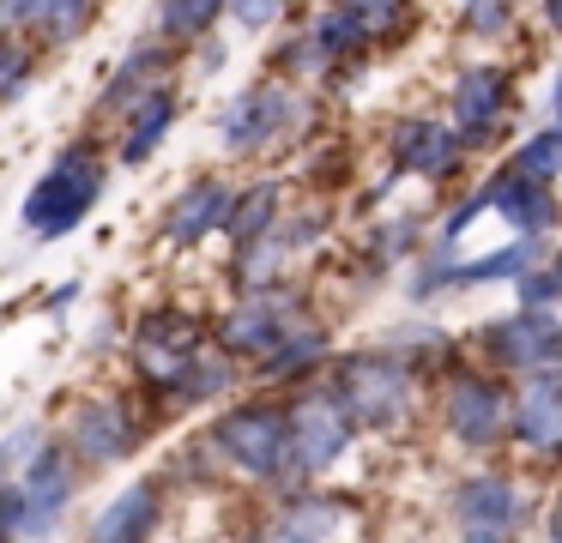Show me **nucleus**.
I'll return each instance as SVG.
<instances>
[{
  "instance_id": "1",
  "label": "nucleus",
  "mask_w": 562,
  "mask_h": 543,
  "mask_svg": "<svg viewBox=\"0 0 562 543\" xmlns=\"http://www.w3.org/2000/svg\"><path fill=\"white\" fill-rule=\"evenodd\" d=\"M134 362L158 393L170 398H206L224 393V357H206V338L188 314H151L134 338Z\"/></svg>"
},
{
  "instance_id": "2",
  "label": "nucleus",
  "mask_w": 562,
  "mask_h": 543,
  "mask_svg": "<svg viewBox=\"0 0 562 543\" xmlns=\"http://www.w3.org/2000/svg\"><path fill=\"white\" fill-rule=\"evenodd\" d=\"M98 193H103V157L91 151V145H67V151L49 163V176L31 188V200H25V229H31L37 241L74 236V229L86 224V212L98 205Z\"/></svg>"
},
{
  "instance_id": "3",
  "label": "nucleus",
  "mask_w": 562,
  "mask_h": 543,
  "mask_svg": "<svg viewBox=\"0 0 562 543\" xmlns=\"http://www.w3.org/2000/svg\"><path fill=\"white\" fill-rule=\"evenodd\" d=\"M212 446L231 459L236 471L272 483L291 471V429H284V410L279 405H236L212 422Z\"/></svg>"
},
{
  "instance_id": "4",
  "label": "nucleus",
  "mask_w": 562,
  "mask_h": 543,
  "mask_svg": "<svg viewBox=\"0 0 562 543\" xmlns=\"http://www.w3.org/2000/svg\"><path fill=\"white\" fill-rule=\"evenodd\" d=\"M351 422H369V429H393V422L412 410V369L400 357H351L339 369V386H333Z\"/></svg>"
},
{
  "instance_id": "5",
  "label": "nucleus",
  "mask_w": 562,
  "mask_h": 543,
  "mask_svg": "<svg viewBox=\"0 0 562 543\" xmlns=\"http://www.w3.org/2000/svg\"><path fill=\"white\" fill-rule=\"evenodd\" d=\"M284 429H291V471H327L351 446L357 422L333 393H303L284 410Z\"/></svg>"
},
{
  "instance_id": "6",
  "label": "nucleus",
  "mask_w": 562,
  "mask_h": 543,
  "mask_svg": "<svg viewBox=\"0 0 562 543\" xmlns=\"http://www.w3.org/2000/svg\"><path fill=\"white\" fill-rule=\"evenodd\" d=\"M484 350L496 357V369H514V374L550 369V362H562V320H550L538 302H526L520 314H508V320L490 326Z\"/></svg>"
},
{
  "instance_id": "7",
  "label": "nucleus",
  "mask_w": 562,
  "mask_h": 543,
  "mask_svg": "<svg viewBox=\"0 0 562 543\" xmlns=\"http://www.w3.org/2000/svg\"><path fill=\"white\" fill-rule=\"evenodd\" d=\"M508 429L520 446H532L544 459H562V362L532 369L520 381V398L508 405Z\"/></svg>"
},
{
  "instance_id": "8",
  "label": "nucleus",
  "mask_w": 562,
  "mask_h": 543,
  "mask_svg": "<svg viewBox=\"0 0 562 543\" xmlns=\"http://www.w3.org/2000/svg\"><path fill=\"white\" fill-rule=\"evenodd\" d=\"M441 417H448L453 441H465V446H496L502 434H508V393H502L490 374H453Z\"/></svg>"
},
{
  "instance_id": "9",
  "label": "nucleus",
  "mask_w": 562,
  "mask_h": 543,
  "mask_svg": "<svg viewBox=\"0 0 562 543\" xmlns=\"http://www.w3.org/2000/svg\"><path fill=\"white\" fill-rule=\"evenodd\" d=\"M139 446V422L122 398H91L74 410V429H67V453L86 459V465H115Z\"/></svg>"
},
{
  "instance_id": "10",
  "label": "nucleus",
  "mask_w": 562,
  "mask_h": 543,
  "mask_svg": "<svg viewBox=\"0 0 562 543\" xmlns=\"http://www.w3.org/2000/svg\"><path fill=\"white\" fill-rule=\"evenodd\" d=\"M67 495H74V453L43 441L37 453L19 465V507H25V531H49L61 519Z\"/></svg>"
},
{
  "instance_id": "11",
  "label": "nucleus",
  "mask_w": 562,
  "mask_h": 543,
  "mask_svg": "<svg viewBox=\"0 0 562 543\" xmlns=\"http://www.w3.org/2000/svg\"><path fill=\"white\" fill-rule=\"evenodd\" d=\"M453 519H460L465 538H508L514 519H520V495H514L508 477L496 471H477L453 489Z\"/></svg>"
},
{
  "instance_id": "12",
  "label": "nucleus",
  "mask_w": 562,
  "mask_h": 543,
  "mask_svg": "<svg viewBox=\"0 0 562 543\" xmlns=\"http://www.w3.org/2000/svg\"><path fill=\"white\" fill-rule=\"evenodd\" d=\"M291 326H296V308H291V302H284V296H267V290H260L255 302H243V308L224 314L218 344L231 350V357H255V362H260L284 332H291Z\"/></svg>"
},
{
  "instance_id": "13",
  "label": "nucleus",
  "mask_w": 562,
  "mask_h": 543,
  "mask_svg": "<svg viewBox=\"0 0 562 543\" xmlns=\"http://www.w3.org/2000/svg\"><path fill=\"white\" fill-rule=\"evenodd\" d=\"M453 133H460L465 145H484L490 133H496V121L508 115V72L496 67H472L460 84H453Z\"/></svg>"
},
{
  "instance_id": "14",
  "label": "nucleus",
  "mask_w": 562,
  "mask_h": 543,
  "mask_svg": "<svg viewBox=\"0 0 562 543\" xmlns=\"http://www.w3.org/2000/svg\"><path fill=\"white\" fill-rule=\"evenodd\" d=\"M284 121H291V97L279 84H255V91H243L224 109V145L231 151H260Z\"/></svg>"
},
{
  "instance_id": "15",
  "label": "nucleus",
  "mask_w": 562,
  "mask_h": 543,
  "mask_svg": "<svg viewBox=\"0 0 562 543\" xmlns=\"http://www.w3.org/2000/svg\"><path fill=\"white\" fill-rule=\"evenodd\" d=\"M484 212H496L508 229L520 236H538V229L557 224V200H550L544 181H520V176H502L496 188L484 193Z\"/></svg>"
},
{
  "instance_id": "16",
  "label": "nucleus",
  "mask_w": 562,
  "mask_h": 543,
  "mask_svg": "<svg viewBox=\"0 0 562 543\" xmlns=\"http://www.w3.org/2000/svg\"><path fill=\"white\" fill-rule=\"evenodd\" d=\"M224 205H231V193H224L218 181H188L182 200L164 212V236H170L176 248H194V241H206L212 229L224 224Z\"/></svg>"
},
{
  "instance_id": "17",
  "label": "nucleus",
  "mask_w": 562,
  "mask_h": 543,
  "mask_svg": "<svg viewBox=\"0 0 562 543\" xmlns=\"http://www.w3.org/2000/svg\"><path fill=\"white\" fill-rule=\"evenodd\" d=\"M393 157H400V169H412V176H448L453 157H460V133L441 127V121H405V127L393 133Z\"/></svg>"
},
{
  "instance_id": "18",
  "label": "nucleus",
  "mask_w": 562,
  "mask_h": 543,
  "mask_svg": "<svg viewBox=\"0 0 562 543\" xmlns=\"http://www.w3.org/2000/svg\"><path fill=\"white\" fill-rule=\"evenodd\" d=\"M151 525H158V489H151V483H127V489L115 495L98 519H91V538L134 543V538H146Z\"/></svg>"
},
{
  "instance_id": "19",
  "label": "nucleus",
  "mask_w": 562,
  "mask_h": 543,
  "mask_svg": "<svg viewBox=\"0 0 562 543\" xmlns=\"http://www.w3.org/2000/svg\"><path fill=\"white\" fill-rule=\"evenodd\" d=\"M170 121H176V97L151 84V91L139 97L134 121H127V139H122V163H146V157H151V151H158V145H164V133H170Z\"/></svg>"
},
{
  "instance_id": "20",
  "label": "nucleus",
  "mask_w": 562,
  "mask_h": 543,
  "mask_svg": "<svg viewBox=\"0 0 562 543\" xmlns=\"http://www.w3.org/2000/svg\"><path fill=\"white\" fill-rule=\"evenodd\" d=\"M321 357H327V332H321V326H303V320H296L291 332H284L279 344L260 357V374H267V381H291V374H303L308 362H321Z\"/></svg>"
},
{
  "instance_id": "21",
  "label": "nucleus",
  "mask_w": 562,
  "mask_h": 543,
  "mask_svg": "<svg viewBox=\"0 0 562 543\" xmlns=\"http://www.w3.org/2000/svg\"><path fill=\"white\" fill-rule=\"evenodd\" d=\"M272 212H279V188H272V181H260V188H248L236 205H224V224L218 229H231L243 248H255V241L272 236Z\"/></svg>"
},
{
  "instance_id": "22",
  "label": "nucleus",
  "mask_w": 562,
  "mask_h": 543,
  "mask_svg": "<svg viewBox=\"0 0 562 543\" xmlns=\"http://www.w3.org/2000/svg\"><path fill=\"white\" fill-rule=\"evenodd\" d=\"M345 525H351L345 501H296L291 519L272 525V538H333V531H345Z\"/></svg>"
},
{
  "instance_id": "23",
  "label": "nucleus",
  "mask_w": 562,
  "mask_h": 543,
  "mask_svg": "<svg viewBox=\"0 0 562 543\" xmlns=\"http://www.w3.org/2000/svg\"><path fill=\"white\" fill-rule=\"evenodd\" d=\"M508 176H520V181H550V176H562V127L532 133V139L514 151Z\"/></svg>"
},
{
  "instance_id": "24",
  "label": "nucleus",
  "mask_w": 562,
  "mask_h": 543,
  "mask_svg": "<svg viewBox=\"0 0 562 543\" xmlns=\"http://www.w3.org/2000/svg\"><path fill=\"white\" fill-rule=\"evenodd\" d=\"M224 12V0H158V19L176 43H194V36L212 31V19Z\"/></svg>"
},
{
  "instance_id": "25",
  "label": "nucleus",
  "mask_w": 562,
  "mask_h": 543,
  "mask_svg": "<svg viewBox=\"0 0 562 543\" xmlns=\"http://www.w3.org/2000/svg\"><path fill=\"white\" fill-rule=\"evenodd\" d=\"M31 24H43V36H79L91 24V0H31Z\"/></svg>"
},
{
  "instance_id": "26",
  "label": "nucleus",
  "mask_w": 562,
  "mask_h": 543,
  "mask_svg": "<svg viewBox=\"0 0 562 543\" xmlns=\"http://www.w3.org/2000/svg\"><path fill=\"white\" fill-rule=\"evenodd\" d=\"M339 7L357 19L363 36H393V24L405 19V0H339Z\"/></svg>"
},
{
  "instance_id": "27",
  "label": "nucleus",
  "mask_w": 562,
  "mask_h": 543,
  "mask_svg": "<svg viewBox=\"0 0 562 543\" xmlns=\"http://www.w3.org/2000/svg\"><path fill=\"white\" fill-rule=\"evenodd\" d=\"M520 290H526V302H538V308H550V302H562V253H557L550 265H538V272L526 278Z\"/></svg>"
},
{
  "instance_id": "28",
  "label": "nucleus",
  "mask_w": 562,
  "mask_h": 543,
  "mask_svg": "<svg viewBox=\"0 0 562 543\" xmlns=\"http://www.w3.org/2000/svg\"><path fill=\"white\" fill-rule=\"evenodd\" d=\"M43 441H49V434H43L37 422H25V429H19V434H7V441H0V471H13V465H25V459L37 453Z\"/></svg>"
},
{
  "instance_id": "29",
  "label": "nucleus",
  "mask_w": 562,
  "mask_h": 543,
  "mask_svg": "<svg viewBox=\"0 0 562 543\" xmlns=\"http://www.w3.org/2000/svg\"><path fill=\"white\" fill-rule=\"evenodd\" d=\"M151 67H158V48H134V55H127V67L115 72V84H110V97H115V103H122L127 91H139V84H146L139 72H151Z\"/></svg>"
},
{
  "instance_id": "30",
  "label": "nucleus",
  "mask_w": 562,
  "mask_h": 543,
  "mask_svg": "<svg viewBox=\"0 0 562 543\" xmlns=\"http://www.w3.org/2000/svg\"><path fill=\"white\" fill-rule=\"evenodd\" d=\"M224 7L236 12V24H248V31H267V24L284 12V0H224Z\"/></svg>"
},
{
  "instance_id": "31",
  "label": "nucleus",
  "mask_w": 562,
  "mask_h": 543,
  "mask_svg": "<svg viewBox=\"0 0 562 543\" xmlns=\"http://www.w3.org/2000/svg\"><path fill=\"white\" fill-rule=\"evenodd\" d=\"M502 19H508V0H472L465 7V31H477V36H496Z\"/></svg>"
},
{
  "instance_id": "32",
  "label": "nucleus",
  "mask_w": 562,
  "mask_h": 543,
  "mask_svg": "<svg viewBox=\"0 0 562 543\" xmlns=\"http://www.w3.org/2000/svg\"><path fill=\"white\" fill-rule=\"evenodd\" d=\"M25 531V507H19V483H0V543Z\"/></svg>"
},
{
  "instance_id": "33",
  "label": "nucleus",
  "mask_w": 562,
  "mask_h": 543,
  "mask_svg": "<svg viewBox=\"0 0 562 543\" xmlns=\"http://www.w3.org/2000/svg\"><path fill=\"white\" fill-rule=\"evenodd\" d=\"M19 19H31V0H0V31H13Z\"/></svg>"
},
{
  "instance_id": "34",
  "label": "nucleus",
  "mask_w": 562,
  "mask_h": 543,
  "mask_svg": "<svg viewBox=\"0 0 562 543\" xmlns=\"http://www.w3.org/2000/svg\"><path fill=\"white\" fill-rule=\"evenodd\" d=\"M550 538H562V495H557V507H550Z\"/></svg>"
},
{
  "instance_id": "35",
  "label": "nucleus",
  "mask_w": 562,
  "mask_h": 543,
  "mask_svg": "<svg viewBox=\"0 0 562 543\" xmlns=\"http://www.w3.org/2000/svg\"><path fill=\"white\" fill-rule=\"evenodd\" d=\"M544 12H550V31H562V0H544Z\"/></svg>"
},
{
  "instance_id": "36",
  "label": "nucleus",
  "mask_w": 562,
  "mask_h": 543,
  "mask_svg": "<svg viewBox=\"0 0 562 543\" xmlns=\"http://www.w3.org/2000/svg\"><path fill=\"white\" fill-rule=\"evenodd\" d=\"M550 109H557V127H562V79H557V97H550Z\"/></svg>"
}]
</instances>
